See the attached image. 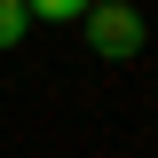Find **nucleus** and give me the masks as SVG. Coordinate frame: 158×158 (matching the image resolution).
I'll use <instances>...</instances> for the list:
<instances>
[{
  "instance_id": "f257e3e1",
  "label": "nucleus",
  "mask_w": 158,
  "mask_h": 158,
  "mask_svg": "<svg viewBox=\"0 0 158 158\" xmlns=\"http://www.w3.org/2000/svg\"><path fill=\"white\" fill-rule=\"evenodd\" d=\"M79 24H87V40H95V56H111V63L142 56V40H150L142 8H127V0H95V8H87Z\"/></svg>"
},
{
  "instance_id": "f03ea898",
  "label": "nucleus",
  "mask_w": 158,
  "mask_h": 158,
  "mask_svg": "<svg viewBox=\"0 0 158 158\" xmlns=\"http://www.w3.org/2000/svg\"><path fill=\"white\" fill-rule=\"evenodd\" d=\"M95 0H24V16H48V24H79Z\"/></svg>"
},
{
  "instance_id": "7ed1b4c3",
  "label": "nucleus",
  "mask_w": 158,
  "mask_h": 158,
  "mask_svg": "<svg viewBox=\"0 0 158 158\" xmlns=\"http://www.w3.org/2000/svg\"><path fill=\"white\" fill-rule=\"evenodd\" d=\"M24 24H32V16H24V0H0V56L24 40Z\"/></svg>"
}]
</instances>
